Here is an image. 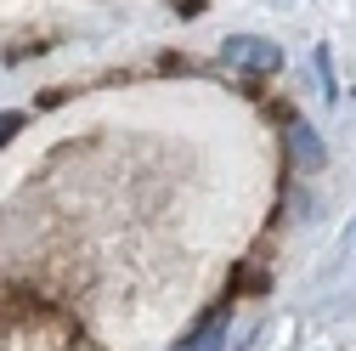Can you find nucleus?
<instances>
[{"label": "nucleus", "mask_w": 356, "mask_h": 351, "mask_svg": "<svg viewBox=\"0 0 356 351\" xmlns=\"http://www.w3.org/2000/svg\"><path fill=\"white\" fill-rule=\"evenodd\" d=\"M175 12H198V0H175Z\"/></svg>", "instance_id": "39448f33"}, {"label": "nucleus", "mask_w": 356, "mask_h": 351, "mask_svg": "<svg viewBox=\"0 0 356 351\" xmlns=\"http://www.w3.org/2000/svg\"><path fill=\"white\" fill-rule=\"evenodd\" d=\"M220 57L238 63V68H249V74H277L283 68V52L272 46V40H260V34H232Z\"/></svg>", "instance_id": "f257e3e1"}, {"label": "nucleus", "mask_w": 356, "mask_h": 351, "mask_svg": "<svg viewBox=\"0 0 356 351\" xmlns=\"http://www.w3.org/2000/svg\"><path fill=\"white\" fill-rule=\"evenodd\" d=\"M289 148H294V159H300V170H323V136H317V130H311L305 119H294L289 125Z\"/></svg>", "instance_id": "f03ea898"}, {"label": "nucleus", "mask_w": 356, "mask_h": 351, "mask_svg": "<svg viewBox=\"0 0 356 351\" xmlns=\"http://www.w3.org/2000/svg\"><path fill=\"white\" fill-rule=\"evenodd\" d=\"M220 345H227V312H220V318H209V323L198 329V340H193L187 351H220Z\"/></svg>", "instance_id": "7ed1b4c3"}, {"label": "nucleus", "mask_w": 356, "mask_h": 351, "mask_svg": "<svg viewBox=\"0 0 356 351\" xmlns=\"http://www.w3.org/2000/svg\"><path fill=\"white\" fill-rule=\"evenodd\" d=\"M17 130H23V114H0V142H12Z\"/></svg>", "instance_id": "20e7f679"}]
</instances>
